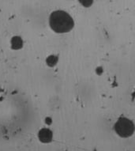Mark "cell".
<instances>
[{"mask_svg":"<svg viewBox=\"0 0 135 151\" xmlns=\"http://www.w3.org/2000/svg\"><path fill=\"white\" fill-rule=\"evenodd\" d=\"M23 40L22 39V37H18V36H15L13 37L10 40V46L11 48L14 50H20L23 47Z\"/></svg>","mask_w":135,"mask_h":151,"instance_id":"277c9868","label":"cell"},{"mask_svg":"<svg viewBox=\"0 0 135 151\" xmlns=\"http://www.w3.org/2000/svg\"><path fill=\"white\" fill-rule=\"evenodd\" d=\"M59 62V55L55 54H52L48 55L46 60H45V63H46V65H47L48 67H56L58 63Z\"/></svg>","mask_w":135,"mask_h":151,"instance_id":"5b68a950","label":"cell"},{"mask_svg":"<svg viewBox=\"0 0 135 151\" xmlns=\"http://www.w3.org/2000/svg\"><path fill=\"white\" fill-rule=\"evenodd\" d=\"M94 72L97 76H102L104 73V68L103 66H97L94 70Z\"/></svg>","mask_w":135,"mask_h":151,"instance_id":"52a82bcc","label":"cell"},{"mask_svg":"<svg viewBox=\"0 0 135 151\" xmlns=\"http://www.w3.org/2000/svg\"><path fill=\"white\" fill-rule=\"evenodd\" d=\"M38 138L39 141L44 143H49L53 139V133L49 128H42L38 133Z\"/></svg>","mask_w":135,"mask_h":151,"instance_id":"3957f363","label":"cell"},{"mask_svg":"<svg viewBox=\"0 0 135 151\" xmlns=\"http://www.w3.org/2000/svg\"><path fill=\"white\" fill-rule=\"evenodd\" d=\"M45 122H46V124L49 125V124H52V118H50V117H47V118H46V119H45Z\"/></svg>","mask_w":135,"mask_h":151,"instance_id":"ba28073f","label":"cell"},{"mask_svg":"<svg viewBox=\"0 0 135 151\" xmlns=\"http://www.w3.org/2000/svg\"><path fill=\"white\" fill-rule=\"evenodd\" d=\"M113 130L119 138L129 139L135 133V124L129 117L121 116L114 123Z\"/></svg>","mask_w":135,"mask_h":151,"instance_id":"7a4b0ae2","label":"cell"},{"mask_svg":"<svg viewBox=\"0 0 135 151\" xmlns=\"http://www.w3.org/2000/svg\"><path fill=\"white\" fill-rule=\"evenodd\" d=\"M78 3L85 9H88L91 8L94 4L95 0H77Z\"/></svg>","mask_w":135,"mask_h":151,"instance_id":"8992f818","label":"cell"},{"mask_svg":"<svg viewBox=\"0 0 135 151\" xmlns=\"http://www.w3.org/2000/svg\"><path fill=\"white\" fill-rule=\"evenodd\" d=\"M51 29L57 34L69 33L75 27V22L69 13L63 10L52 11L48 18Z\"/></svg>","mask_w":135,"mask_h":151,"instance_id":"6da1fadb","label":"cell"}]
</instances>
